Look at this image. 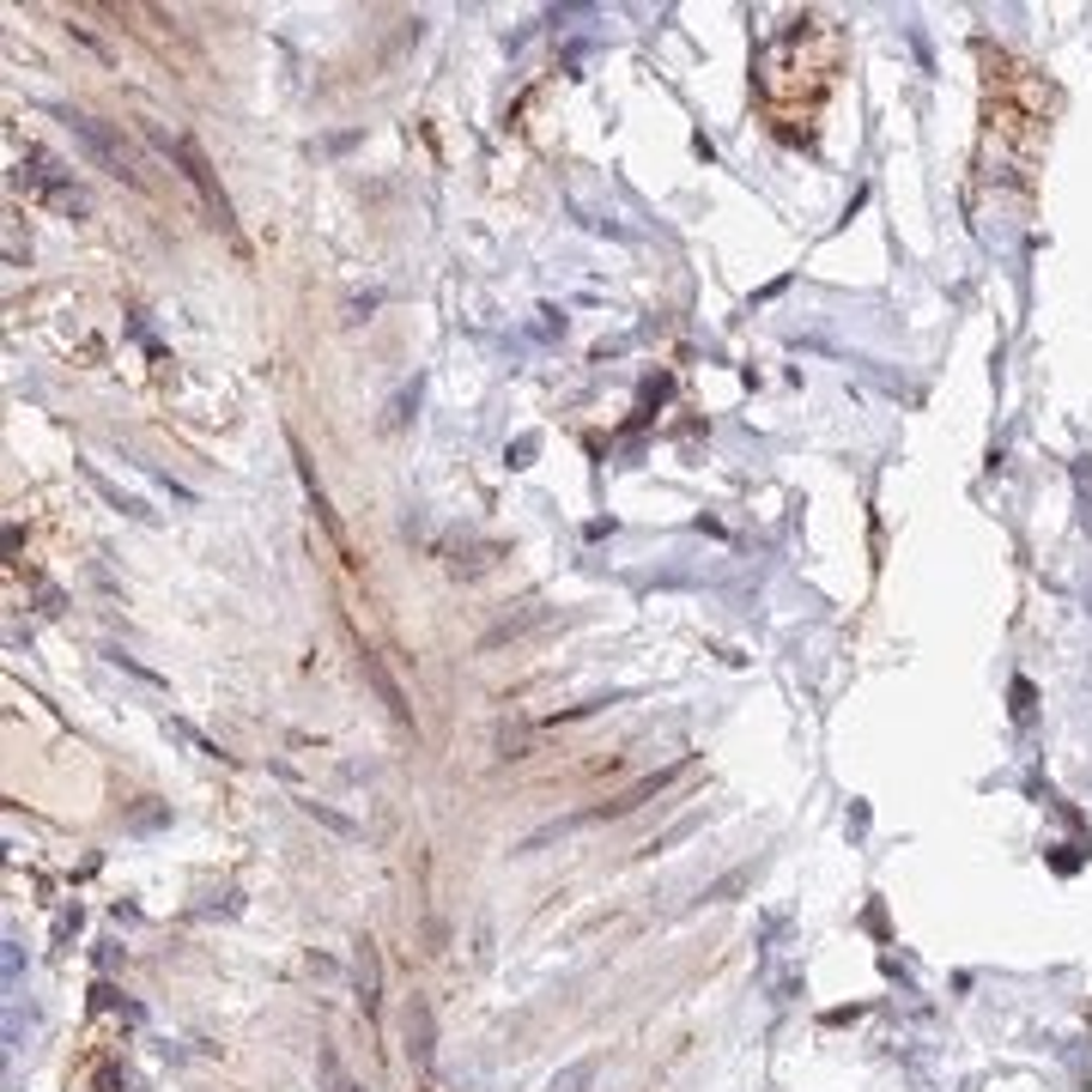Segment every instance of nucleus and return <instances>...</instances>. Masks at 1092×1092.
<instances>
[{
	"label": "nucleus",
	"mask_w": 1092,
	"mask_h": 1092,
	"mask_svg": "<svg viewBox=\"0 0 1092 1092\" xmlns=\"http://www.w3.org/2000/svg\"><path fill=\"white\" fill-rule=\"evenodd\" d=\"M589 1075H595V1062H570L565 1075L553 1080V1092H577V1087H589Z\"/></svg>",
	"instance_id": "1"
}]
</instances>
